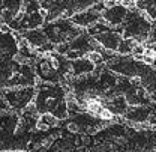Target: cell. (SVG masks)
<instances>
[{"mask_svg": "<svg viewBox=\"0 0 156 152\" xmlns=\"http://www.w3.org/2000/svg\"><path fill=\"white\" fill-rule=\"evenodd\" d=\"M24 38L29 41V44L30 45H33V47H38V45H42V44H45V33L42 32V30H39V29H33V30H29L26 35H24Z\"/></svg>", "mask_w": 156, "mask_h": 152, "instance_id": "1", "label": "cell"}, {"mask_svg": "<svg viewBox=\"0 0 156 152\" xmlns=\"http://www.w3.org/2000/svg\"><path fill=\"white\" fill-rule=\"evenodd\" d=\"M86 59L92 63V65H102L104 63V56L99 51H87L86 53Z\"/></svg>", "mask_w": 156, "mask_h": 152, "instance_id": "3", "label": "cell"}, {"mask_svg": "<svg viewBox=\"0 0 156 152\" xmlns=\"http://www.w3.org/2000/svg\"><path fill=\"white\" fill-rule=\"evenodd\" d=\"M50 130V127L45 124V122H42V120H36V131H48Z\"/></svg>", "mask_w": 156, "mask_h": 152, "instance_id": "8", "label": "cell"}, {"mask_svg": "<svg viewBox=\"0 0 156 152\" xmlns=\"http://www.w3.org/2000/svg\"><path fill=\"white\" fill-rule=\"evenodd\" d=\"M96 117H99L101 120H113V119H116V116H114V113L108 109V107H102L101 110H99V113H98Z\"/></svg>", "mask_w": 156, "mask_h": 152, "instance_id": "4", "label": "cell"}, {"mask_svg": "<svg viewBox=\"0 0 156 152\" xmlns=\"http://www.w3.org/2000/svg\"><path fill=\"white\" fill-rule=\"evenodd\" d=\"M54 51L57 53V54H66L68 51H69V45L66 44V42H60V44H57L56 47H54Z\"/></svg>", "mask_w": 156, "mask_h": 152, "instance_id": "5", "label": "cell"}, {"mask_svg": "<svg viewBox=\"0 0 156 152\" xmlns=\"http://www.w3.org/2000/svg\"><path fill=\"white\" fill-rule=\"evenodd\" d=\"M66 131L71 133V134L80 133V125H78V122H74V120L68 122V124H66Z\"/></svg>", "mask_w": 156, "mask_h": 152, "instance_id": "6", "label": "cell"}, {"mask_svg": "<svg viewBox=\"0 0 156 152\" xmlns=\"http://www.w3.org/2000/svg\"><path fill=\"white\" fill-rule=\"evenodd\" d=\"M39 120L45 122L50 128H51V127H57V125H60V119H58L57 116H54V113H44L41 116Z\"/></svg>", "mask_w": 156, "mask_h": 152, "instance_id": "2", "label": "cell"}, {"mask_svg": "<svg viewBox=\"0 0 156 152\" xmlns=\"http://www.w3.org/2000/svg\"><path fill=\"white\" fill-rule=\"evenodd\" d=\"M0 33H5V35L12 33V29L9 27V24H8V23H0Z\"/></svg>", "mask_w": 156, "mask_h": 152, "instance_id": "7", "label": "cell"}]
</instances>
